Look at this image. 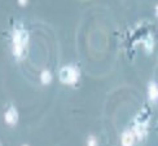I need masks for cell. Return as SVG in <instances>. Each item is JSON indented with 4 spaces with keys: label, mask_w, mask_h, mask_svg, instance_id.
I'll list each match as a JSON object with an SVG mask.
<instances>
[{
    "label": "cell",
    "mask_w": 158,
    "mask_h": 146,
    "mask_svg": "<svg viewBox=\"0 0 158 146\" xmlns=\"http://www.w3.org/2000/svg\"><path fill=\"white\" fill-rule=\"evenodd\" d=\"M87 146H98V142H97V138L95 136H89L87 138Z\"/></svg>",
    "instance_id": "obj_9"
},
{
    "label": "cell",
    "mask_w": 158,
    "mask_h": 146,
    "mask_svg": "<svg viewBox=\"0 0 158 146\" xmlns=\"http://www.w3.org/2000/svg\"><path fill=\"white\" fill-rule=\"evenodd\" d=\"M135 138H136V136L132 131H124L121 137V144H122V146H134Z\"/></svg>",
    "instance_id": "obj_4"
},
{
    "label": "cell",
    "mask_w": 158,
    "mask_h": 146,
    "mask_svg": "<svg viewBox=\"0 0 158 146\" xmlns=\"http://www.w3.org/2000/svg\"><path fill=\"white\" fill-rule=\"evenodd\" d=\"M18 4L19 5H26L27 4V0H18Z\"/></svg>",
    "instance_id": "obj_10"
},
{
    "label": "cell",
    "mask_w": 158,
    "mask_h": 146,
    "mask_svg": "<svg viewBox=\"0 0 158 146\" xmlns=\"http://www.w3.org/2000/svg\"><path fill=\"white\" fill-rule=\"evenodd\" d=\"M132 132L135 133V136L139 138V140H141V138H144V137H145V135H147V124L140 123V122L136 123Z\"/></svg>",
    "instance_id": "obj_6"
},
{
    "label": "cell",
    "mask_w": 158,
    "mask_h": 146,
    "mask_svg": "<svg viewBox=\"0 0 158 146\" xmlns=\"http://www.w3.org/2000/svg\"><path fill=\"white\" fill-rule=\"evenodd\" d=\"M148 98L150 102L158 101V85L154 82H150L148 85Z\"/></svg>",
    "instance_id": "obj_5"
},
{
    "label": "cell",
    "mask_w": 158,
    "mask_h": 146,
    "mask_svg": "<svg viewBox=\"0 0 158 146\" xmlns=\"http://www.w3.org/2000/svg\"><path fill=\"white\" fill-rule=\"evenodd\" d=\"M0 146H3V145H2V142H0Z\"/></svg>",
    "instance_id": "obj_12"
},
{
    "label": "cell",
    "mask_w": 158,
    "mask_h": 146,
    "mask_svg": "<svg viewBox=\"0 0 158 146\" xmlns=\"http://www.w3.org/2000/svg\"><path fill=\"white\" fill-rule=\"evenodd\" d=\"M12 45H13V55L16 58H22L25 56L26 47L29 44V32L22 27L16 29L13 32V39H12Z\"/></svg>",
    "instance_id": "obj_1"
},
{
    "label": "cell",
    "mask_w": 158,
    "mask_h": 146,
    "mask_svg": "<svg viewBox=\"0 0 158 146\" xmlns=\"http://www.w3.org/2000/svg\"><path fill=\"white\" fill-rule=\"evenodd\" d=\"M143 44H144V48H145V49L148 51V53L153 51V47H154V42H153V38L150 36V35H149V36L145 39V40H144V43H143Z\"/></svg>",
    "instance_id": "obj_8"
},
{
    "label": "cell",
    "mask_w": 158,
    "mask_h": 146,
    "mask_svg": "<svg viewBox=\"0 0 158 146\" xmlns=\"http://www.w3.org/2000/svg\"><path fill=\"white\" fill-rule=\"evenodd\" d=\"M40 82H42V84H44V85L51 84V82H52V74H51V71L43 70V71L40 72Z\"/></svg>",
    "instance_id": "obj_7"
},
{
    "label": "cell",
    "mask_w": 158,
    "mask_h": 146,
    "mask_svg": "<svg viewBox=\"0 0 158 146\" xmlns=\"http://www.w3.org/2000/svg\"><path fill=\"white\" fill-rule=\"evenodd\" d=\"M4 122L8 125H16V123L18 122V111L16 110L15 106H10V107L5 111Z\"/></svg>",
    "instance_id": "obj_3"
},
{
    "label": "cell",
    "mask_w": 158,
    "mask_h": 146,
    "mask_svg": "<svg viewBox=\"0 0 158 146\" xmlns=\"http://www.w3.org/2000/svg\"><path fill=\"white\" fill-rule=\"evenodd\" d=\"M58 76H60L61 83L73 85L79 79V71L74 67V66H64V67H61L60 72H58Z\"/></svg>",
    "instance_id": "obj_2"
},
{
    "label": "cell",
    "mask_w": 158,
    "mask_h": 146,
    "mask_svg": "<svg viewBox=\"0 0 158 146\" xmlns=\"http://www.w3.org/2000/svg\"><path fill=\"white\" fill-rule=\"evenodd\" d=\"M22 146H29V145H22Z\"/></svg>",
    "instance_id": "obj_11"
}]
</instances>
